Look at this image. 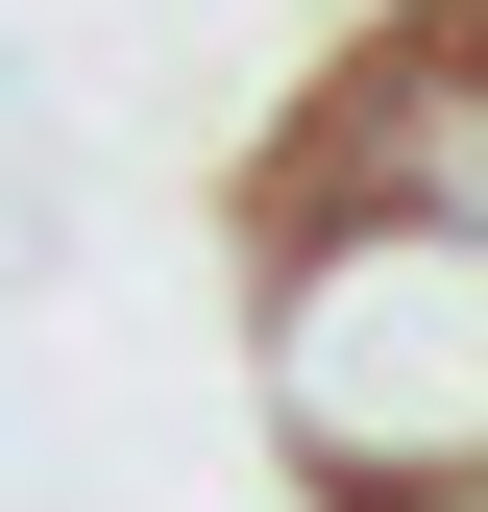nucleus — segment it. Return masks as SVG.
I'll list each match as a JSON object with an SVG mask.
<instances>
[{
	"label": "nucleus",
	"instance_id": "f257e3e1",
	"mask_svg": "<svg viewBox=\"0 0 488 512\" xmlns=\"http://www.w3.org/2000/svg\"><path fill=\"white\" fill-rule=\"evenodd\" d=\"M318 512H488V220H366L269 196V317H244Z\"/></svg>",
	"mask_w": 488,
	"mask_h": 512
}]
</instances>
